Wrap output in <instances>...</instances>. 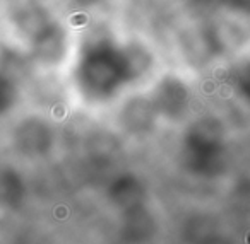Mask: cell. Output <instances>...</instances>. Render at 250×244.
Masks as SVG:
<instances>
[{
	"instance_id": "52a82bcc",
	"label": "cell",
	"mask_w": 250,
	"mask_h": 244,
	"mask_svg": "<svg viewBox=\"0 0 250 244\" xmlns=\"http://www.w3.org/2000/svg\"><path fill=\"white\" fill-rule=\"evenodd\" d=\"M236 87L243 99L250 104V63L243 67V70H240L238 77H236Z\"/></svg>"
},
{
	"instance_id": "5b68a950",
	"label": "cell",
	"mask_w": 250,
	"mask_h": 244,
	"mask_svg": "<svg viewBox=\"0 0 250 244\" xmlns=\"http://www.w3.org/2000/svg\"><path fill=\"white\" fill-rule=\"evenodd\" d=\"M16 140L19 147L26 152H40L48 145L50 130L45 123L38 120H28L19 125L16 131Z\"/></svg>"
},
{
	"instance_id": "30bf717a",
	"label": "cell",
	"mask_w": 250,
	"mask_h": 244,
	"mask_svg": "<svg viewBox=\"0 0 250 244\" xmlns=\"http://www.w3.org/2000/svg\"><path fill=\"white\" fill-rule=\"evenodd\" d=\"M77 2H79V4H94L96 0H77Z\"/></svg>"
},
{
	"instance_id": "7a4b0ae2",
	"label": "cell",
	"mask_w": 250,
	"mask_h": 244,
	"mask_svg": "<svg viewBox=\"0 0 250 244\" xmlns=\"http://www.w3.org/2000/svg\"><path fill=\"white\" fill-rule=\"evenodd\" d=\"M188 155L195 162L211 164L223 150V128L221 123L212 118H202L187 133Z\"/></svg>"
},
{
	"instance_id": "ba28073f",
	"label": "cell",
	"mask_w": 250,
	"mask_h": 244,
	"mask_svg": "<svg viewBox=\"0 0 250 244\" xmlns=\"http://www.w3.org/2000/svg\"><path fill=\"white\" fill-rule=\"evenodd\" d=\"M12 97H14V89L5 77L0 75V113L11 106Z\"/></svg>"
},
{
	"instance_id": "8fae6325",
	"label": "cell",
	"mask_w": 250,
	"mask_h": 244,
	"mask_svg": "<svg viewBox=\"0 0 250 244\" xmlns=\"http://www.w3.org/2000/svg\"><path fill=\"white\" fill-rule=\"evenodd\" d=\"M194 2H206V0H194Z\"/></svg>"
},
{
	"instance_id": "277c9868",
	"label": "cell",
	"mask_w": 250,
	"mask_h": 244,
	"mask_svg": "<svg viewBox=\"0 0 250 244\" xmlns=\"http://www.w3.org/2000/svg\"><path fill=\"white\" fill-rule=\"evenodd\" d=\"M35 55L43 62H55L65 50V33L57 22H46L36 31L33 39Z\"/></svg>"
},
{
	"instance_id": "8992f818",
	"label": "cell",
	"mask_w": 250,
	"mask_h": 244,
	"mask_svg": "<svg viewBox=\"0 0 250 244\" xmlns=\"http://www.w3.org/2000/svg\"><path fill=\"white\" fill-rule=\"evenodd\" d=\"M154 110L153 101L146 99H134L124 108V123L127 128L134 131H143L151 127L154 120Z\"/></svg>"
},
{
	"instance_id": "9c48e42d",
	"label": "cell",
	"mask_w": 250,
	"mask_h": 244,
	"mask_svg": "<svg viewBox=\"0 0 250 244\" xmlns=\"http://www.w3.org/2000/svg\"><path fill=\"white\" fill-rule=\"evenodd\" d=\"M226 4L238 12H250V0H226Z\"/></svg>"
},
{
	"instance_id": "6da1fadb",
	"label": "cell",
	"mask_w": 250,
	"mask_h": 244,
	"mask_svg": "<svg viewBox=\"0 0 250 244\" xmlns=\"http://www.w3.org/2000/svg\"><path fill=\"white\" fill-rule=\"evenodd\" d=\"M136 74L129 53L111 43H96L86 50L77 67V80L86 96L110 97Z\"/></svg>"
},
{
	"instance_id": "3957f363",
	"label": "cell",
	"mask_w": 250,
	"mask_h": 244,
	"mask_svg": "<svg viewBox=\"0 0 250 244\" xmlns=\"http://www.w3.org/2000/svg\"><path fill=\"white\" fill-rule=\"evenodd\" d=\"M187 101L188 91L184 82L175 77H165L154 91L153 106L154 110L167 116H178L187 106Z\"/></svg>"
}]
</instances>
